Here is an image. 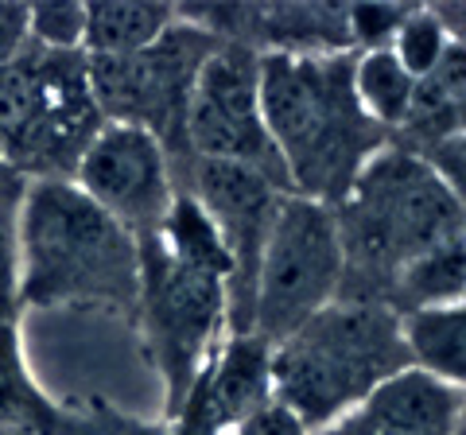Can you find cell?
Segmentation results:
<instances>
[{"label": "cell", "instance_id": "7", "mask_svg": "<svg viewBox=\"0 0 466 435\" xmlns=\"http://www.w3.org/2000/svg\"><path fill=\"white\" fill-rule=\"evenodd\" d=\"M137 319L164 377L167 416H179L195 381L218 350V327L229 319L226 280L167 257L140 241V308Z\"/></svg>", "mask_w": 466, "mask_h": 435}, {"label": "cell", "instance_id": "22", "mask_svg": "<svg viewBox=\"0 0 466 435\" xmlns=\"http://www.w3.org/2000/svg\"><path fill=\"white\" fill-rule=\"evenodd\" d=\"M420 159L428 164L435 183H440L443 191L451 195V202H455L459 210H466V133H462V128L435 137Z\"/></svg>", "mask_w": 466, "mask_h": 435}, {"label": "cell", "instance_id": "27", "mask_svg": "<svg viewBox=\"0 0 466 435\" xmlns=\"http://www.w3.org/2000/svg\"><path fill=\"white\" fill-rule=\"evenodd\" d=\"M455 435H466V393H462V412H459V431Z\"/></svg>", "mask_w": 466, "mask_h": 435}, {"label": "cell", "instance_id": "15", "mask_svg": "<svg viewBox=\"0 0 466 435\" xmlns=\"http://www.w3.org/2000/svg\"><path fill=\"white\" fill-rule=\"evenodd\" d=\"M183 20L179 8L156 0H97L86 5V59H125L159 43Z\"/></svg>", "mask_w": 466, "mask_h": 435}, {"label": "cell", "instance_id": "1", "mask_svg": "<svg viewBox=\"0 0 466 435\" xmlns=\"http://www.w3.org/2000/svg\"><path fill=\"white\" fill-rule=\"evenodd\" d=\"M350 66L354 59L334 51L260 55V113L288 187L327 207L342 202L358 171L381 152V128L361 113Z\"/></svg>", "mask_w": 466, "mask_h": 435}, {"label": "cell", "instance_id": "18", "mask_svg": "<svg viewBox=\"0 0 466 435\" xmlns=\"http://www.w3.org/2000/svg\"><path fill=\"white\" fill-rule=\"evenodd\" d=\"M350 86H354L361 113H366L381 133L385 128H400V125H408V117H412L420 82L397 63V55L389 47L361 51L354 59V66H350Z\"/></svg>", "mask_w": 466, "mask_h": 435}, {"label": "cell", "instance_id": "21", "mask_svg": "<svg viewBox=\"0 0 466 435\" xmlns=\"http://www.w3.org/2000/svg\"><path fill=\"white\" fill-rule=\"evenodd\" d=\"M32 47L55 55H86V5H75V0L32 5Z\"/></svg>", "mask_w": 466, "mask_h": 435}, {"label": "cell", "instance_id": "14", "mask_svg": "<svg viewBox=\"0 0 466 435\" xmlns=\"http://www.w3.org/2000/svg\"><path fill=\"white\" fill-rule=\"evenodd\" d=\"M408 366L455 393H466V303L397 315Z\"/></svg>", "mask_w": 466, "mask_h": 435}, {"label": "cell", "instance_id": "8", "mask_svg": "<svg viewBox=\"0 0 466 435\" xmlns=\"http://www.w3.org/2000/svg\"><path fill=\"white\" fill-rule=\"evenodd\" d=\"M183 133L191 159L253 167L291 195L288 171L272 148L260 113V55H253L245 43H218L202 63L187 101Z\"/></svg>", "mask_w": 466, "mask_h": 435}, {"label": "cell", "instance_id": "5", "mask_svg": "<svg viewBox=\"0 0 466 435\" xmlns=\"http://www.w3.org/2000/svg\"><path fill=\"white\" fill-rule=\"evenodd\" d=\"M459 222L462 210L428 164L400 148H381L358 171L339 214L346 257L358 253L361 265L381 268L389 280L412 257L459 238Z\"/></svg>", "mask_w": 466, "mask_h": 435}, {"label": "cell", "instance_id": "13", "mask_svg": "<svg viewBox=\"0 0 466 435\" xmlns=\"http://www.w3.org/2000/svg\"><path fill=\"white\" fill-rule=\"evenodd\" d=\"M459 412L462 393L408 366L385 385H377L339 424L315 435H455Z\"/></svg>", "mask_w": 466, "mask_h": 435}, {"label": "cell", "instance_id": "17", "mask_svg": "<svg viewBox=\"0 0 466 435\" xmlns=\"http://www.w3.org/2000/svg\"><path fill=\"white\" fill-rule=\"evenodd\" d=\"M24 179H0V373L27 377L20 354V198Z\"/></svg>", "mask_w": 466, "mask_h": 435}, {"label": "cell", "instance_id": "2", "mask_svg": "<svg viewBox=\"0 0 466 435\" xmlns=\"http://www.w3.org/2000/svg\"><path fill=\"white\" fill-rule=\"evenodd\" d=\"M20 303L137 315L140 241L70 179H35L20 198Z\"/></svg>", "mask_w": 466, "mask_h": 435}, {"label": "cell", "instance_id": "19", "mask_svg": "<svg viewBox=\"0 0 466 435\" xmlns=\"http://www.w3.org/2000/svg\"><path fill=\"white\" fill-rule=\"evenodd\" d=\"M152 241L167 257L183 260V265H191V268L214 272V277H222L229 284V253H226V241H222L218 226L210 222V214L202 210V202L195 195H187V191L175 195L171 210L164 218V226H159V234Z\"/></svg>", "mask_w": 466, "mask_h": 435}, {"label": "cell", "instance_id": "28", "mask_svg": "<svg viewBox=\"0 0 466 435\" xmlns=\"http://www.w3.org/2000/svg\"><path fill=\"white\" fill-rule=\"evenodd\" d=\"M459 238L466 241V210H462V222H459Z\"/></svg>", "mask_w": 466, "mask_h": 435}, {"label": "cell", "instance_id": "26", "mask_svg": "<svg viewBox=\"0 0 466 435\" xmlns=\"http://www.w3.org/2000/svg\"><path fill=\"white\" fill-rule=\"evenodd\" d=\"M455 128H462V133H466V101L455 109Z\"/></svg>", "mask_w": 466, "mask_h": 435}, {"label": "cell", "instance_id": "20", "mask_svg": "<svg viewBox=\"0 0 466 435\" xmlns=\"http://www.w3.org/2000/svg\"><path fill=\"white\" fill-rule=\"evenodd\" d=\"M451 27L440 12L431 8H408V16L389 39V51L397 55V63L412 75L416 82H424L435 75V66L443 63V55L451 51Z\"/></svg>", "mask_w": 466, "mask_h": 435}, {"label": "cell", "instance_id": "29", "mask_svg": "<svg viewBox=\"0 0 466 435\" xmlns=\"http://www.w3.org/2000/svg\"><path fill=\"white\" fill-rule=\"evenodd\" d=\"M218 435H229V431H218Z\"/></svg>", "mask_w": 466, "mask_h": 435}, {"label": "cell", "instance_id": "4", "mask_svg": "<svg viewBox=\"0 0 466 435\" xmlns=\"http://www.w3.org/2000/svg\"><path fill=\"white\" fill-rule=\"evenodd\" d=\"M101 125L86 55L27 47L0 66V159L16 179H75Z\"/></svg>", "mask_w": 466, "mask_h": 435}, {"label": "cell", "instance_id": "25", "mask_svg": "<svg viewBox=\"0 0 466 435\" xmlns=\"http://www.w3.org/2000/svg\"><path fill=\"white\" fill-rule=\"evenodd\" d=\"M32 47V5L0 0V66H12Z\"/></svg>", "mask_w": 466, "mask_h": 435}, {"label": "cell", "instance_id": "9", "mask_svg": "<svg viewBox=\"0 0 466 435\" xmlns=\"http://www.w3.org/2000/svg\"><path fill=\"white\" fill-rule=\"evenodd\" d=\"M214 47L218 39L210 27L179 20L164 39L152 43L140 55L86 59V66H90V90L101 117L148 128L167 148V128L183 133L195 78ZM183 148H187V133H183Z\"/></svg>", "mask_w": 466, "mask_h": 435}, {"label": "cell", "instance_id": "11", "mask_svg": "<svg viewBox=\"0 0 466 435\" xmlns=\"http://www.w3.org/2000/svg\"><path fill=\"white\" fill-rule=\"evenodd\" d=\"M187 195L202 202L229 253V327L233 335L253 330V303H257V277L260 257L272 234L276 210L284 202V187H276L268 176L241 164H222V159H195L191 187Z\"/></svg>", "mask_w": 466, "mask_h": 435}, {"label": "cell", "instance_id": "16", "mask_svg": "<svg viewBox=\"0 0 466 435\" xmlns=\"http://www.w3.org/2000/svg\"><path fill=\"white\" fill-rule=\"evenodd\" d=\"M392 284V311H424L447 308V303H466V241L451 238L435 249L412 257L397 268Z\"/></svg>", "mask_w": 466, "mask_h": 435}, {"label": "cell", "instance_id": "12", "mask_svg": "<svg viewBox=\"0 0 466 435\" xmlns=\"http://www.w3.org/2000/svg\"><path fill=\"white\" fill-rule=\"evenodd\" d=\"M272 354L276 346L257 330L229 335L218 342L214 358L195 381L183 412L175 416L179 435H218L229 431L238 420L272 400Z\"/></svg>", "mask_w": 466, "mask_h": 435}, {"label": "cell", "instance_id": "6", "mask_svg": "<svg viewBox=\"0 0 466 435\" xmlns=\"http://www.w3.org/2000/svg\"><path fill=\"white\" fill-rule=\"evenodd\" d=\"M346 272V245L339 214L327 202L284 195L260 257L253 330L280 346L339 296Z\"/></svg>", "mask_w": 466, "mask_h": 435}, {"label": "cell", "instance_id": "3", "mask_svg": "<svg viewBox=\"0 0 466 435\" xmlns=\"http://www.w3.org/2000/svg\"><path fill=\"white\" fill-rule=\"evenodd\" d=\"M408 369L400 323L377 303H330L272 354V397L323 431L354 412L377 385Z\"/></svg>", "mask_w": 466, "mask_h": 435}, {"label": "cell", "instance_id": "23", "mask_svg": "<svg viewBox=\"0 0 466 435\" xmlns=\"http://www.w3.org/2000/svg\"><path fill=\"white\" fill-rule=\"evenodd\" d=\"M408 16V8H389V5H361L354 12H346V32L354 35L366 51L389 47L392 32L400 27V20Z\"/></svg>", "mask_w": 466, "mask_h": 435}, {"label": "cell", "instance_id": "24", "mask_svg": "<svg viewBox=\"0 0 466 435\" xmlns=\"http://www.w3.org/2000/svg\"><path fill=\"white\" fill-rule=\"evenodd\" d=\"M229 435H311V428L288 409L284 400H265L260 409H253L245 420L229 428Z\"/></svg>", "mask_w": 466, "mask_h": 435}, {"label": "cell", "instance_id": "10", "mask_svg": "<svg viewBox=\"0 0 466 435\" xmlns=\"http://www.w3.org/2000/svg\"><path fill=\"white\" fill-rule=\"evenodd\" d=\"M70 183L137 241L159 234L175 195H179L175 164L164 140L148 128L121 121L101 125V133L82 152Z\"/></svg>", "mask_w": 466, "mask_h": 435}]
</instances>
